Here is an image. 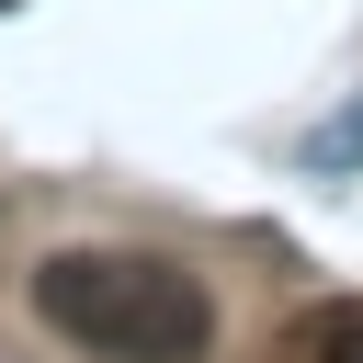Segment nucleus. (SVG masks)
Masks as SVG:
<instances>
[{
	"mask_svg": "<svg viewBox=\"0 0 363 363\" xmlns=\"http://www.w3.org/2000/svg\"><path fill=\"white\" fill-rule=\"evenodd\" d=\"M34 318L102 363H193L216 340V295L147 250H57L34 272Z\"/></svg>",
	"mask_w": 363,
	"mask_h": 363,
	"instance_id": "1",
	"label": "nucleus"
},
{
	"mask_svg": "<svg viewBox=\"0 0 363 363\" xmlns=\"http://www.w3.org/2000/svg\"><path fill=\"white\" fill-rule=\"evenodd\" d=\"M306 170H318V182H340V170H363V91H352V102H340V113H329V125L306 136Z\"/></svg>",
	"mask_w": 363,
	"mask_h": 363,
	"instance_id": "2",
	"label": "nucleus"
},
{
	"mask_svg": "<svg viewBox=\"0 0 363 363\" xmlns=\"http://www.w3.org/2000/svg\"><path fill=\"white\" fill-rule=\"evenodd\" d=\"M306 352L318 363H363V306H318L306 318Z\"/></svg>",
	"mask_w": 363,
	"mask_h": 363,
	"instance_id": "3",
	"label": "nucleus"
}]
</instances>
